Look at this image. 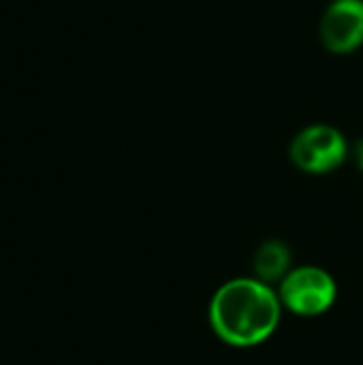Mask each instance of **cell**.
I'll return each instance as SVG.
<instances>
[{"mask_svg": "<svg viewBox=\"0 0 363 365\" xmlns=\"http://www.w3.org/2000/svg\"><path fill=\"white\" fill-rule=\"evenodd\" d=\"M280 317L282 302L278 291L259 278H233L210 302V325L214 334L237 349L265 342L278 329Z\"/></svg>", "mask_w": 363, "mask_h": 365, "instance_id": "cell-1", "label": "cell"}, {"mask_svg": "<svg viewBox=\"0 0 363 365\" xmlns=\"http://www.w3.org/2000/svg\"><path fill=\"white\" fill-rule=\"evenodd\" d=\"M319 36L323 47L336 56L363 47V0H332L321 15Z\"/></svg>", "mask_w": 363, "mask_h": 365, "instance_id": "cell-4", "label": "cell"}, {"mask_svg": "<svg viewBox=\"0 0 363 365\" xmlns=\"http://www.w3.org/2000/svg\"><path fill=\"white\" fill-rule=\"evenodd\" d=\"M289 156L297 169L312 175L336 171L349 156V143L342 130L332 124H310L302 128L289 148Z\"/></svg>", "mask_w": 363, "mask_h": 365, "instance_id": "cell-3", "label": "cell"}, {"mask_svg": "<svg viewBox=\"0 0 363 365\" xmlns=\"http://www.w3.org/2000/svg\"><path fill=\"white\" fill-rule=\"evenodd\" d=\"M293 255L291 248L282 240H267L263 242L252 259L255 267V278L272 284V282H282V278L293 269L291 267Z\"/></svg>", "mask_w": 363, "mask_h": 365, "instance_id": "cell-5", "label": "cell"}, {"mask_svg": "<svg viewBox=\"0 0 363 365\" xmlns=\"http://www.w3.org/2000/svg\"><path fill=\"white\" fill-rule=\"evenodd\" d=\"M338 295L336 280L317 265L293 267L278 287L282 308L297 317H319L327 312Z\"/></svg>", "mask_w": 363, "mask_h": 365, "instance_id": "cell-2", "label": "cell"}, {"mask_svg": "<svg viewBox=\"0 0 363 365\" xmlns=\"http://www.w3.org/2000/svg\"><path fill=\"white\" fill-rule=\"evenodd\" d=\"M353 156H355L357 167L363 171V139L362 141H357V145H355V150H353Z\"/></svg>", "mask_w": 363, "mask_h": 365, "instance_id": "cell-6", "label": "cell"}]
</instances>
